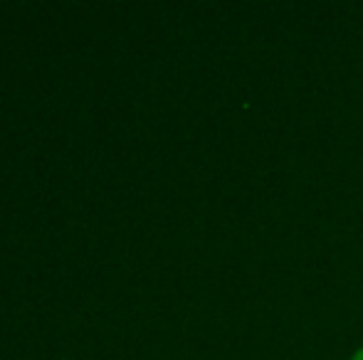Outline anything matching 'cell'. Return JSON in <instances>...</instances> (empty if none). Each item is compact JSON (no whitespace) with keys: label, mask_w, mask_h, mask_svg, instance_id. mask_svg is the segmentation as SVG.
Here are the masks:
<instances>
[{"label":"cell","mask_w":363,"mask_h":360,"mask_svg":"<svg viewBox=\"0 0 363 360\" xmlns=\"http://www.w3.org/2000/svg\"><path fill=\"white\" fill-rule=\"evenodd\" d=\"M354 360H363V351H361V353H359V356H356Z\"/></svg>","instance_id":"1"}]
</instances>
